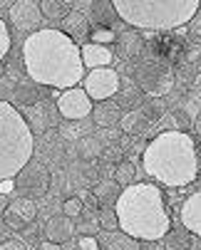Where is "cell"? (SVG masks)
<instances>
[{
    "label": "cell",
    "mask_w": 201,
    "mask_h": 250,
    "mask_svg": "<svg viewBox=\"0 0 201 250\" xmlns=\"http://www.w3.org/2000/svg\"><path fill=\"white\" fill-rule=\"evenodd\" d=\"M20 57L30 82L35 84L65 92L80 87L85 80L80 45L57 27H43L35 35H27Z\"/></svg>",
    "instance_id": "cell-1"
},
{
    "label": "cell",
    "mask_w": 201,
    "mask_h": 250,
    "mask_svg": "<svg viewBox=\"0 0 201 250\" xmlns=\"http://www.w3.org/2000/svg\"><path fill=\"white\" fill-rule=\"evenodd\" d=\"M119 230L139 243H159L172 230L161 191L152 184H132L122 191L114 206Z\"/></svg>",
    "instance_id": "cell-2"
},
{
    "label": "cell",
    "mask_w": 201,
    "mask_h": 250,
    "mask_svg": "<svg viewBox=\"0 0 201 250\" xmlns=\"http://www.w3.org/2000/svg\"><path fill=\"white\" fill-rule=\"evenodd\" d=\"M144 171L161 186L179 188L189 186L199 176V154L196 144L186 131H161L154 136L142 156Z\"/></svg>",
    "instance_id": "cell-3"
},
{
    "label": "cell",
    "mask_w": 201,
    "mask_h": 250,
    "mask_svg": "<svg viewBox=\"0 0 201 250\" xmlns=\"http://www.w3.org/2000/svg\"><path fill=\"white\" fill-rule=\"evenodd\" d=\"M122 22L139 30H174L194 20L201 10L199 0H114Z\"/></svg>",
    "instance_id": "cell-4"
},
{
    "label": "cell",
    "mask_w": 201,
    "mask_h": 250,
    "mask_svg": "<svg viewBox=\"0 0 201 250\" xmlns=\"http://www.w3.org/2000/svg\"><path fill=\"white\" fill-rule=\"evenodd\" d=\"M35 139L25 117L10 102H0V184L15 176L32 161Z\"/></svg>",
    "instance_id": "cell-5"
},
{
    "label": "cell",
    "mask_w": 201,
    "mask_h": 250,
    "mask_svg": "<svg viewBox=\"0 0 201 250\" xmlns=\"http://www.w3.org/2000/svg\"><path fill=\"white\" fill-rule=\"evenodd\" d=\"M134 84L142 92L161 99L174 87V69L164 60H144V62L137 64V69H134Z\"/></svg>",
    "instance_id": "cell-6"
},
{
    "label": "cell",
    "mask_w": 201,
    "mask_h": 250,
    "mask_svg": "<svg viewBox=\"0 0 201 250\" xmlns=\"http://www.w3.org/2000/svg\"><path fill=\"white\" fill-rule=\"evenodd\" d=\"M15 188L20 191V198L35 201L47 193L50 188V171L40 161H30L18 176H15Z\"/></svg>",
    "instance_id": "cell-7"
},
{
    "label": "cell",
    "mask_w": 201,
    "mask_h": 250,
    "mask_svg": "<svg viewBox=\"0 0 201 250\" xmlns=\"http://www.w3.org/2000/svg\"><path fill=\"white\" fill-rule=\"evenodd\" d=\"M122 82H119V75L114 72L112 67H105V69H92V72L85 75L82 80V89L87 92L89 99H94L97 104L99 102H107L112 99L117 92H119Z\"/></svg>",
    "instance_id": "cell-8"
},
{
    "label": "cell",
    "mask_w": 201,
    "mask_h": 250,
    "mask_svg": "<svg viewBox=\"0 0 201 250\" xmlns=\"http://www.w3.org/2000/svg\"><path fill=\"white\" fill-rule=\"evenodd\" d=\"M57 112L62 119H70V122H82L85 117H92L94 104L87 97V92L82 87H72V89H65L57 94Z\"/></svg>",
    "instance_id": "cell-9"
},
{
    "label": "cell",
    "mask_w": 201,
    "mask_h": 250,
    "mask_svg": "<svg viewBox=\"0 0 201 250\" xmlns=\"http://www.w3.org/2000/svg\"><path fill=\"white\" fill-rule=\"evenodd\" d=\"M8 18L13 27L25 35H35L38 30H43V20H45L40 3H35V0H18V3H13Z\"/></svg>",
    "instance_id": "cell-10"
},
{
    "label": "cell",
    "mask_w": 201,
    "mask_h": 250,
    "mask_svg": "<svg viewBox=\"0 0 201 250\" xmlns=\"http://www.w3.org/2000/svg\"><path fill=\"white\" fill-rule=\"evenodd\" d=\"M25 122L32 131H47L60 122L57 104H50L47 99H40L38 104H32L25 109Z\"/></svg>",
    "instance_id": "cell-11"
},
{
    "label": "cell",
    "mask_w": 201,
    "mask_h": 250,
    "mask_svg": "<svg viewBox=\"0 0 201 250\" xmlns=\"http://www.w3.org/2000/svg\"><path fill=\"white\" fill-rule=\"evenodd\" d=\"M35 216H38L35 201H30V198H15V201H10L8 210L3 213V221H5V226L10 230H22V228H27L32 221H35Z\"/></svg>",
    "instance_id": "cell-12"
},
{
    "label": "cell",
    "mask_w": 201,
    "mask_h": 250,
    "mask_svg": "<svg viewBox=\"0 0 201 250\" xmlns=\"http://www.w3.org/2000/svg\"><path fill=\"white\" fill-rule=\"evenodd\" d=\"M89 5L92 3H85V5L75 3V10L62 20V32L70 35L72 40H82L89 30V13H85V10H89Z\"/></svg>",
    "instance_id": "cell-13"
},
{
    "label": "cell",
    "mask_w": 201,
    "mask_h": 250,
    "mask_svg": "<svg viewBox=\"0 0 201 250\" xmlns=\"http://www.w3.org/2000/svg\"><path fill=\"white\" fill-rule=\"evenodd\" d=\"M181 226L191 233V235H199L201 238V191L199 193H191L184 203H181Z\"/></svg>",
    "instance_id": "cell-14"
},
{
    "label": "cell",
    "mask_w": 201,
    "mask_h": 250,
    "mask_svg": "<svg viewBox=\"0 0 201 250\" xmlns=\"http://www.w3.org/2000/svg\"><path fill=\"white\" fill-rule=\"evenodd\" d=\"M99 250H142V243L122 230H99L97 235Z\"/></svg>",
    "instance_id": "cell-15"
},
{
    "label": "cell",
    "mask_w": 201,
    "mask_h": 250,
    "mask_svg": "<svg viewBox=\"0 0 201 250\" xmlns=\"http://www.w3.org/2000/svg\"><path fill=\"white\" fill-rule=\"evenodd\" d=\"M75 230H77V228H75L72 218H67V216H52V218H47V223H45V240L62 245V243H67V240H72Z\"/></svg>",
    "instance_id": "cell-16"
},
{
    "label": "cell",
    "mask_w": 201,
    "mask_h": 250,
    "mask_svg": "<svg viewBox=\"0 0 201 250\" xmlns=\"http://www.w3.org/2000/svg\"><path fill=\"white\" fill-rule=\"evenodd\" d=\"M122 117H124V114H122V106H119L117 102H112V99L94 104V109H92V122H94V126H99V129H112L114 124L122 122Z\"/></svg>",
    "instance_id": "cell-17"
},
{
    "label": "cell",
    "mask_w": 201,
    "mask_h": 250,
    "mask_svg": "<svg viewBox=\"0 0 201 250\" xmlns=\"http://www.w3.org/2000/svg\"><path fill=\"white\" fill-rule=\"evenodd\" d=\"M112 62H114V55H112L110 47L94 45V42L82 45V64H85V69H89V72H92V69H105Z\"/></svg>",
    "instance_id": "cell-18"
},
{
    "label": "cell",
    "mask_w": 201,
    "mask_h": 250,
    "mask_svg": "<svg viewBox=\"0 0 201 250\" xmlns=\"http://www.w3.org/2000/svg\"><path fill=\"white\" fill-rule=\"evenodd\" d=\"M92 196H94V203L97 206L114 208L117 206V198L122 196V188H119V184L114 181V178H112V181H99V184H94Z\"/></svg>",
    "instance_id": "cell-19"
},
{
    "label": "cell",
    "mask_w": 201,
    "mask_h": 250,
    "mask_svg": "<svg viewBox=\"0 0 201 250\" xmlns=\"http://www.w3.org/2000/svg\"><path fill=\"white\" fill-rule=\"evenodd\" d=\"M89 20L94 22V27H107V30H112L110 25L112 22H117L119 20V15H117V10H114V3H92L89 5Z\"/></svg>",
    "instance_id": "cell-20"
},
{
    "label": "cell",
    "mask_w": 201,
    "mask_h": 250,
    "mask_svg": "<svg viewBox=\"0 0 201 250\" xmlns=\"http://www.w3.org/2000/svg\"><path fill=\"white\" fill-rule=\"evenodd\" d=\"M40 10H43V18H45V20H50V22H62L67 15L75 10V3H70V0H43Z\"/></svg>",
    "instance_id": "cell-21"
},
{
    "label": "cell",
    "mask_w": 201,
    "mask_h": 250,
    "mask_svg": "<svg viewBox=\"0 0 201 250\" xmlns=\"http://www.w3.org/2000/svg\"><path fill=\"white\" fill-rule=\"evenodd\" d=\"M40 102V94H38V84L35 82H18L15 84V92H13V104L18 106H32V104H38Z\"/></svg>",
    "instance_id": "cell-22"
},
{
    "label": "cell",
    "mask_w": 201,
    "mask_h": 250,
    "mask_svg": "<svg viewBox=\"0 0 201 250\" xmlns=\"http://www.w3.org/2000/svg\"><path fill=\"white\" fill-rule=\"evenodd\" d=\"M117 45H119V55L127 57V60H134L144 47V42H142V38L137 32H119L117 35Z\"/></svg>",
    "instance_id": "cell-23"
},
{
    "label": "cell",
    "mask_w": 201,
    "mask_h": 250,
    "mask_svg": "<svg viewBox=\"0 0 201 250\" xmlns=\"http://www.w3.org/2000/svg\"><path fill=\"white\" fill-rule=\"evenodd\" d=\"M147 124H149V117L144 114L142 106H137V109H132L129 114L122 117V129L127 134H142L147 129Z\"/></svg>",
    "instance_id": "cell-24"
},
{
    "label": "cell",
    "mask_w": 201,
    "mask_h": 250,
    "mask_svg": "<svg viewBox=\"0 0 201 250\" xmlns=\"http://www.w3.org/2000/svg\"><path fill=\"white\" fill-rule=\"evenodd\" d=\"M164 243L169 250H191L194 248V240H191V233L189 230H177V233H166L164 235Z\"/></svg>",
    "instance_id": "cell-25"
},
{
    "label": "cell",
    "mask_w": 201,
    "mask_h": 250,
    "mask_svg": "<svg viewBox=\"0 0 201 250\" xmlns=\"http://www.w3.org/2000/svg\"><path fill=\"white\" fill-rule=\"evenodd\" d=\"M114 181L119 184V188H129L134 184V164L132 161H122L114 166Z\"/></svg>",
    "instance_id": "cell-26"
},
{
    "label": "cell",
    "mask_w": 201,
    "mask_h": 250,
    "mask_svg": "<svg viewBox=\"0 0 201 250\" xmlns=\"http://www.w3.org/2000/svg\"><path fill=\"white\" fill-rule=\"evenodd\" d=\"M89 38H92V42H94V45H105V47H110L112 42H117L114 30H107V27H92Z\"/></svg>",
    "instance_id": "cell-27"
},
{
    "label": "cell",
    "mask_w": 201,
    "mask_h": 250,
    "mask_svg": "<svg viewBox=\"0 0 201 250\" xmlns=\"http://www.w3.org/2000/svg\"><path fill=\"white\" fill-rule=\"evenodd\" d=\"M80 154L85 159H94L102 154V146H99V141L94 136H82V144H80Z\"/></svg>",
    "instance_id": "cell-28"
},
{
    "label": "cell",
    "mask_w": 201,
    "mask_h": 250,
    "mask_svg": "<svg viewBox=\"0 0 201 250\" xmlns=\"http://www.w3.org/2000/svg\"><path fill=\"white\" fill-rule=\"evenodd\" d=\"M10 45H13V38H10V30L5 25V20L0 18V64L5 62L8 52H10Z\"/></svg>",
    "instance_id": "cell-29"
},
{
    "label": "cell",
    "mask_w": 201,
    "mask_h": 250,
    "mask_svg": "<svg viewBox=\"0 0 201 250\" xmlns=\"http://www.w3.org/2000/svg\"><path fill=\"white\" fill-rule=\"evenodd\" d=\"M97 221H99V230H119V221H117L114 208H102V216Z\"/></svg>",
    "instance_id": "cell-30"
},
{
    "label": "cell",
    "mask_w": 201,
    "mask_h": 250,
    "mask_svg": "<svg viewBox=\"0 0 201 250\" xmlns=\"http://www.w3.org/2000/svg\"><path fill=\"white\" fill-rule=\"evenodd\" d=\"M82 210H85V206H82V198H77V196L67 198V201L62 203V216H67V218H77V216H82Z\"/></svg>",
    "instance_id": "cell-31"
},
{
    "label": "cell",
    "mask_w": 201,
    "mask_h": 250,
    "mask_svg": "<svg viewBox=\"0 0 201 250\" xmlns=\"http://www.w3.org/2000/svg\"><path fill=\"white\" fill-rule=\"evenodd\" d=\"M142 109H144V114L149 117V122H154L156 117H161V112H164V104H161V99H156V97H152L144 106H142Z\"/></svg>",
    "instance_id": "cell-32"
},
{
    "label": "cell",
    "mask_w": 201,
    "mask_h": 250,
    "mask_svg": "<svg viewBox=\"0 0 201 250\" xmlns=\"http://www.w3.org/2000/svg\"><path fill=\"white\" fill-rule=\"evenodd\" d=\"M13 92H15V82L8 75H0V102L13 99Z\"/></svg>",
    "instance_id": "cell-33"
},
{
    "label": "cell",
    "mask_w": 201,
    "mask_h": 250,
    "mask_svg": "<svg viewBox=\"0 0 201 250\" xmlns=\"http://www.w3.org/2000/svg\"><path fill=\"white\" fill-rule=\"evenodd\" d=\"M80 250H99V243L94 235H82L80 240Z\"/></svg>",
    "instance_id": "cell-34"
},
{
    "label": "cell",
    "mask_w": 201,
    "mask_h": 250,
    "mask_svg": "<svg viewBox=\"0 0 201 250\" xmlns=\"http://www.w3.org/2000/svg\"><path fill=\"white\" fill-rule=\"evenodd\" d=\"M0 250H27V245L22 240H3L0 243Z\"/></svg>",
    "instance_id": "cell-35"
},
{
    "label": "cell",
    "mask_w": 201,
    "mask_h": 250,
    "mask_svg": "<svg viewBox=\"0 0 201 250\" xmlns=\"http://www.w3.org/2000/svg\"><path fill=\"white\" fill-rule=\"evenodd\" d=\"M105 159H107V161H117V164H122V149H119V146H110V149L105 151Z\"/></svg>",
    "instance_id": "cell-36"
},
{
    "label": "cell",
    "mask_w": 201,
    "mask_h": 250,
    "mask_svg": "<svg viewBox=\"0 0 201 250\" xmlns=\"http://www.w3.org/2000/svg\"><path fill=\"white\" fill-rule=\"evenodd\" d=\"M191 30H194V35H201V10L194 15V20H191Z\"/></svg>",
    "instance_id": "cell-37"
},
{
    "label": "cell",
    "mask_w": 201,
    "mask_h": 250,
    "mask_svg": "<svg viewBox=\"0 0 201 250\" xmlns=\"http://www.w3.org/2000/svg\"><path fill=\"white\" fill-rule=\"evenodd\" d=\"M60 248H62V245H57V243H50V240H45V238L40 240V250H60Z\"/></svg>",
    "instance_id": "cell-38"
},
{
    "label": "cell",
    "mask_w": 201,
    "mask_h": 250,
    "mask_svg": "<svg viewBox=\"0 0 201 250\" xmlns=\"http://www.w3.org/2000/svg\"><path fill=\"white\" fill-rule=\"evenodd\" d=\"M8 206H10V203H8V196H5V193H0V210L5 213V210H8Z\"/></svg>",
    "instance_id": "cell-39"
},
{
    "label": "cell",
    "mask_w": 201,
    "mask_h": 250,
    "mask_svg": "<svg viewBox=\"0 0 201 250\" xmlns=\"http://www.w3.org/2000/svg\"><path fill=\"white\" fill-rule=\"evenodd\" d=\"M194 131H196V134L201 136V112L196 114V122H194Z\"/></svg>",
    "instance_id": "cell-40"
},
{
    "label": "cell",
    "mask_w": 201,
    "mask_h": 250,
    "mask_svg": "<svg viewBox=\"0 0 201 250\" xmlns=\"http://www.w3.org/2000/svg\"><path fill=\"white\" fill-rule=\"evenodd\" d=\"M191 250H201V240H199V243H194V248H191Z\"/></svg>",
    "instance_id": "cell-41"
}]
</instances>
